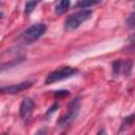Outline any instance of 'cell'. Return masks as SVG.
Masks as SVG:
<instances>
[{"label": "cell", "mask_w": 135, "mask_h": 135, "mask_svg": "<svg viewBox=\"0 0 135 135\" xmlns=\"http://www.w3.org/2000/svg\"><path fill=\"white\" fill-rule=\"evenodd\" d=\"M61 135H65V134H61Z\"/></svg>", "instance_id": "cell-19"}, {"label": "cell", "mask_w": 135, "mask_h": 135, "mask_svg": "<svg viewBox=\"0 0 135 135\" xmlns=\"http://www.w3.org/2000/svg\"><path fill=\"white\" fill-rule=\"evenodd\" d=\"M128 49L135 51V33L132 34L128 39Z\"/></svg>", "instance_id": "cell-14"}, {"label": "cell", "mask_w": 135, "mask_h": 135, "mask_svg": "<svg viewBox=\"0 0 135 135\" xmlns=\"http://www.w3.org/2000/svg\"><path fill=\"white\" fill-rule=\"evenodd\" d=\"M57 109H58V104H57V103H54V104H53L51 108H49V110L46 111V115L52 114V113H53V112H55Z\"/></svg>", "instance_id": "cell-16"}, {"label": "cell", "mask_w": 135, "mask_h": 135, "mask_svg": "<svg viewBox=\"0 0 135 135\" xmlns=\"http://www.w3.org/2000/svg\"><path fill=\"white\" fill-rule=\"evenodd\" d=\"M34 84L33 81H24L18 84H12V85H6L1 88V92L3 94H18L24 90L30 89Z\"/></svg>", "instance_id": "cell-5"}, {"label": "cell", "mask_w": 135, "mask_h": 135, "mask_svg": "<svg viewBox=\"0 0 135 135\" xmlns=\"http://www.w3.org/2000/svg\"><path fill=\"white\" fill-rule=\"evenodd\" d=\"M97 135H107V132H105V131L102 129V130H100V131L97 133Z\"/></svg>", "instance_id": "cell-18"}, {"label": "cell", "mask_w": 135, "mask_h": 135, "mask_svg": "<svg viewBox=\"0 0 135 135\" xmlns=\"http://www.w3.org/2000/svg\"><path fill=\"white\" fill-rule=\"evenodd\" d=\"M126 24L129 27H135V11L132 12L126 19Z\"/></svg>", "instance_id": "cell-13"}, {"label": "cell", "mask_w": 135, "mask_h": 135, "mask_svg": "<svg viewBox=\"0 0 135 135\" xmlns=\"http://www.w3.org/2000/svg\"><path fill=\"white\" fill-rule=\"evenodd\" d=\"M92 16L91 9H81L71 16H69L64 21V30L65 31H73L80 26V24Z\"/></svg>", "instance_id": "cell-2"}, {"label": "cell", "mask_w": 135, "mask_h": 135, "mask_svg": "<svg viewBox=\"0 0 135 135\" xmlns=\"http://www.w3.org/2000/svg\"><path fill=\"white\" fill-rule=\"evenodd\" d=\"M46 31V25L43 23H37L28 28H26L22 34H21V39L24 43H33L36 40H38Z\"/></svg>", "instance_id": "cell-4"}, {"label": "cell", "mask_w": 135, "mask_h": 135, "mask_svg": "<svg viewBox=\"0 0 135 135\" xmlns=\"http://www.w3.org/2000/svg\"><path fill=\"white\" fill-rule=\"evenodd\" d=\"M33 110H34V101L28 97L23 98V100L21 101V104H20V109H19L21 118L27 119L32 115Z\"/></svg>", "instance_id": "cell-6"}, {"label": "cell", "mask_w": 135, "mask_h": 135, "mask_svg": "<svg viewBox=\"0 0 135 135\" xmlns=\"http://www.w3.org/2000/svg\"><path fill=\"white\" fill-rule=\"evenodd\" d=\"M99 3H100V1H86V0H82V1L77 2L76 6L77 7H81L83 9H86L90 6H93V5H96V4H99Z\"/></svg>", "instance_id": "cell-10"}, {"label": "cell", "mask_w": 135, "mask_h": 135, "mask_svg": "<svg viewBox=\"0 0 135 135\" xmlns=\"http://www.w3.org/2000/svg\"><path fill=\"white\" fill-rule=\"evenodd\" d=\"M69 94H70L69 91L61 90V91H57V92H55V97H56V98H64V97L69 96Z\"/></svg>", "instance_id": "cell-15"}, {"label": "cell", "mask_w": 135, "mask_h": 135, "mask_svg": "<svg viewBox=\"0 0 135 135\" xmlns=\"http://www.w3.org/2000/svg\"><path fill=\"white\" fill-rule=\"evenodd\" d=\"M121 60H116L112 63V71L114 76H118L119 73L121 72Z\"/></svg>", "instance_id": "cell-11"}, {"label": "cell", "mask_w": 135, "mask_h": 135, "mask_svg": "<svg viewBox=\"0 0 135 135\" xmlns=\"http://www.w3.org/2000/svg\"><path fill=\"white\" fill-rule=\"evenodd\" d=\"M134 119H135V113H133V114H131V115H129V116L124 117V118H123V120H122V122H121L120 131H124L126 129H128V128L133 123Z\"/></svg>", "instance_id": "cell-9"}, {"label": "cell", "mask_w": 135, "mask_h": 135, "mask_svg": "<svg viewBox=\"0 0 135 135\" xmlns=\"http://www.w3.org/2000/svg\"><path fill=\"white\" fill-rule=\"evenodd\" d=\"M134 135H135V132H134Z\"/></svg>", "instance_id": "cell-20"}, {"label": "cell", "mask_w": 135, "mask_h": 135, "mask_svg": "<svg viewBox=\"0 0 135 135\" xmlns=\"http://www.w3.org/2000/svg\"><path fill=\"white\" fill-rule=\"evenodd\" d=\"M80 110V97H77L73 99L69 104H68V112L58 119L57 126L59 127H66L71 124L78 116Z\"/></svg>", "instance_id": "cell-1"}, {"label": "cell", "mask_w": 135, "mask_h": 135, "mask_svg": "<svg viewBox=\"0 0 135 135\" xmlns=\"http://www.w3.org/2000/svg\"><path fill=\"white\" fill-rule=\"evenodd\" d=\"M70 4H71V2H70L69 0H62V1L58 2V3L56 4V6H55V12H56V14H59V15L64 14V13L69 9Z\"/></svg>", "instance_id": "cell-7"}, {"label": "cell", "mask_w": 135, "mask_h": 135, "mask_svg": "<svg viewBox=\"0 0 135 135\" xmlns=\"http://www.w3.org/2000/svg\"><path fill=\"white\" fill-rule=\"evenodd\" d=\"M37 4H38L37 1H27V2L25 3V9H24V13H25L26 15H30V14L35 9V7H36Z\"/></svg>", "instance_id": "cell-12"}, {"label": "cell", "mask_w": 135, "mask_h": 135, "mask_svg": "<svg viewBox=\"0 0 135 135\" xmlns=\"http://www.w3.org/2000/svg\"><path fill=\"white\" fill-rule=\"evenodd\" d=\"M133 68V61L132 60H124L121 62V72L126 77H129L131 75Z\"/></svg>", "instance_id": "cell-8"}, {"label": "cell", "mask_w": 135, "mask_h": 135, "mask_svg": "<svg viewBox=\"0 0 135 135\" xmlns=\"http://www.w3.org/2000/svg\"><path fill=\"white\" fill-rule=\"evenodd\" d=\"M77 73H78L77 69H74V68H71V66H61V68L51 72L46 76L45 83L50 84V83H54V82H57V81L64 80V79L73 77Z\"/></svg>", "instance_id": "cell-3"}, {"label": "cell", "mask_w": 135, "mask_h": 135, "mask_svg": "<svg viewBox=\"0 0 135 135\" xmlns=\"http://www.w3.org/2000/svg\"><path fill=\"white\" fill-rule=\"evenodd\" d=\"M46 131H47V130H46L45 128H42V129L38 130L35 135H46Z\"/></svg>", "instance_id": "cell-17"}]
</instances>
